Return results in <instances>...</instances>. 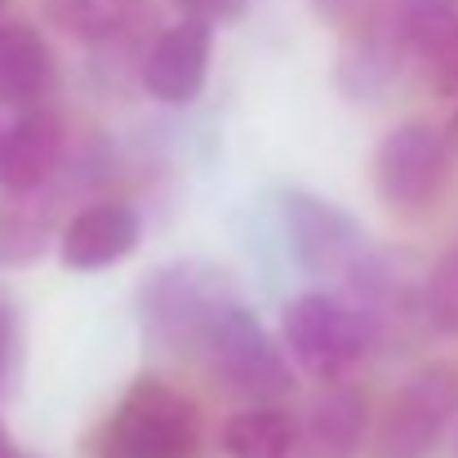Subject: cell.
Returning <instances> with one entry per match:
<instances>
[{"instance_id": "obj_21", "label": "cell", "mask_w": 458, "mask_h": 458, "mask_svg": "<svg viewBox=\"0 0 458 458\" xmlns=\"http://www.w3.org/2000/svg\"><path fill=\"white\" fill-rule=\"evenodd\" d=\"M0 139H4V125H0Z\"/></svg>"}, {"instance_id": "obj_18", "label": "cell", "mask_w": 458, "mask_h": 458, "mask_svg": "<svg viewBox=\"0 0 458 458\" xmlns=\"http://www.w3.org/2000/svg\"><path fill=\"white\" fill-rule=\"evenodd\" d=\"M13 343H18V329H13V311L0 303V383L9 374V360H13Z\"/></svg>"}, {"instance_id": "obj_7", "label": "cell", "mask_w": 458, "mask_h": 458, "mask_svg": "<svg viewBox=\"0 0 458 458\" xmlns=\"http://www.w3.org/2000/svg\"><path fill=\"white\" fill-rule=\"evenodd\" d=\"M281 214H285L290 250H294V259L303 263L311 276L347 281L360 267V259L369 254L365 227L347 209H338L334 200H320L311 191H290L281 200Z\"/></svg>"}, {"instance_id": "obj_22", "label": "cell", "mask_w": 458, "mask_h": 458, "mask_svg": "<svg viewBox=\"0 0 458 458\" xmlns=\"http://www.w3.org/2000/svg\"><path fill=\"white\" fill-rule=\"evenodd\" d=\"M13 458H27V454H13Z\"/></svg>"}, {"instance_id": "obj_14", "label": "cell", "mask_w": 458, "mask_h": 458, "mask_svg": "<svg viewBox=\"0 0 458 458\" xmlns=\"http://www.w3.org/2000/svg\"><path fill=\"white\" fill-rule=\"evenodd\" d=\"M45 13L58 31L98 45V40H112L125 27L130 0H45Z\"/></svg>"}, {"instance_id": "obj_2", "label": "cell", "mask_w": 458, "mask_h": 458, "mask_svg": "<svg viewBox=\"0 0 458 458\" xmlns=\"http://www.w3.org/2000/svg\"><path fill=\"white\" fill-rule=\"evenodd\" d=\"M205 360V369L232 392V396H245V401H276L294 387V374H290V356L272 343V334L259 325V316L241 299L223 307L209 329L200 334L196 352Z\"/></svg>"}, {"instance_id": "obj_23", "label": "cell", "mask_w": 458, "mask_h": 458, "mask_svg": "<svg viewBox=\"0 0 458 458\" xmlns=\"http://www.w3.org/2000/svg\"><path fill=\"white\" fill-rule=\"evenodd\" d=\"M0 4H4V0H0Z\"/></svg>"}, {"instance_id": "obj_1", "label": "cell", "mask_w": 458, "mask_h": 458, "mask_svg": "<svg viewBox=\"0 0 458 458\" xmlns=\"http://www.w3.org/2000/svg\"><path fill=\"white\" fill-rule=\"evenodd\" d=\"M196 450L200 414L160 378H139L94 441V458H196Z\"/></svg>"}, {"instance_id": "obj_3", "label": "cell", "mask_w": 458, "mask_h": 458, "mask_svg": "<svg viewBox=\"0 0 458 458\" xmlns=\"http://www.w3.org/2000/svg\"><path fill=\"white\" fill-rule=\"evenodd\" d=\"M281 334L294 365L320 383H343V374L374 347L365 316L329 290L299 294L281 316Z\"/></svg>"}, {"instance_id": "obj_5", "label": "cell", "mask_w": 458, "mask_h": 458, "mask_svg": "<svg viewBox=\"0 0 458 458\" xmlns=\"http://www.w3.org/2000/svg\"><path fill=\"white\" fill-rule=\"evenodd\" d=\"M458 419V365L432 360L387 401L374 428V458H428Z\"/></svg>"}, {"instance_id": "obj_10", "label": "cell", "mask_w": 458, "mask_h": 458, "mask_svg": "<svg viewBox=\"0 0 458 458\" xmlns=\"http://www.w3.org/2000/svg\"><path fill=\"white\" fill-rule=\"evenodd\" d=\"M67 152V130L54 107H27L0 139V187L9 196L45 191Z\"/></svg>"}, {"instance_id": "obj_15", "label": "cell", "mask_w": 458, "mask_h": 458, "mask_svg": "<svg viewBox=\"0 0 458 458\" xmlns=\"http://www.w3.org/2000/svg\"><path fill=\"white\" fill-rule=\"evenodd\" d=\"M54 205H31V196H13V205L0 214V263H27L49 241Z\"/></svg>"}, {"instance_id": "obj_17", "label": "cell", "mask_w": 458, "mask_h": 458, "mask_svg": "<svg viewBox=\"0 0 458 458\" xmlns=\"http://www.w3.org/2000/svg\"><path fill=\"white\" fill-rule=\"evenodd\" d=\"M182 9V18H200V22H232L245 13V0H174Z\"/></svg>"}, {"instance_id": "obj_11", "label": "cell", "mask_w": 458, "mask_h": 458, "mask_svg": "<svg viewBox=\"0 0 458 458\" xmlns=\"http://www.w3.org/2000/svg\"><path fill=\"white\" fill-rule=\"evenodd\" d=\"M365 396L347 383L320 392L299 428V445L307 458H356L365 445Z\"/></svg>"}, {"instance_id": "obj_8", "label": "cell", "mask_w": 458, "mask_h": 458, "mask_svg": "<svg viewBox=\"0 0 458 458\" xmlns=\"http://www.w3.org/2000/svg\"><path fill=\"white\" fill-rule=\"evenodd\" d=\"M209 58H214V27L200 18H182L152 40V49L139 67L143 89L156 103L187 107L200 98V89L209 81Z\"/></svg>"}, {"instance_id": "obj_16", "label": "cell", "mask_w": 458, "mask_h": 458, "mask_svg": "<svg viewBox=\"0 0 458 458\" xmlns=\"http://www.w3.org/2000/svg\"><path fill=\"white\" fill-rule=\"evenodd\" d=\"M423 316L437 334L458 338V245H450L423 276Z\"/></svg>"}, {"instance_id": "obj_4", "label": "cell", "mask_w": 458, "mask_h": 458, "mask_svg": "<svg viewBox=\"0 0 458 458\" xmlns=\"http://www.w3.org/2000/svg\"><path fill=\"white\" fill-rule=\"evenodd\" d=\"M241 299L227 272L205 263H169L143 285V325L160 347L196 352L200 334L223 307Z\"/></svg>"}, {"instance_id": "obj_9", "label": "cell", "mask_w": 458, "mask_h": 458, "mask_svg": "<svg viewBox=\"0 0 458 458\" xmlns=\"http://www.w3.org/2000/svg\"><path fill=\"white\" fill-rule=\"evenodd\" d=\"M143 241V218L125 200H94L63 223L58 259L67 272H103L125 263Z\"/></svg>"}, {"instance_id": "obj_20", "label": "cell", "mask_w": 458, "mask_h": 458, "mask_svg": "<svg viewBox=\"0 0 458 458\" xmlns=\"http://www.w3.org/2000/svg\"><path fill=\"white\" fill-rule=\"evenodd\" d=\"M18 450H13V441H9V432H4V423H0V458H13Z\"/></svg>"}, {"instance_id": "obj_12", "label": "cell", "mask_w": 458, "mask_h": 458, "mask_svg": "<svg viewBox=\"0 0 458 458\" xmlns=\"http://www.w3.org/2000/svg\"><path fill=\"white\" fill-rule=\"evenodd\" d=\"M54 54L27 22H0V107H36L49 94Z\"/></svg>"}, {"instance_id": "obj_19", "label": "cell", "mask_w": 458, "mask_h": 458, "mask_svg": "<svg viewBox=\"0 0 458 458\" xmlns=\"http://www.w3.org/2000/svg\"><path fill=\"white\" fill-rule=\"evenodd\" d=\"M311 4H316V13H325V18H343L356 0H311Z\"/></svg>"}, {"instance_id": "obj_13", "label": "cell", "mask_w": 458, "mask_h": 458, "mask_svg": "<svg viewBox=\"0 0 458 458\" xmlns=\"http://www.w3.org/2000/svg\"><path fill=\"white\" fill-rule=\"evenodd\" d=\"M223 450L227 458H290L299 450V423L285 410L259 401L223 423Z\"/></svg>"}, {"instance_id": "obj_6", "label": "cell", "mask_w": 458, "mask_h": 458, "mask_svg": "<svg viewBox=\"0 0 458 458\" xmlns=\"http://www.w3.org/2000/svg\"><path fill=\"white\" fill-rule=\"evenodd\" d=\"M450 182V139L428 121H401L374 152V191L387 209L419 214L441 200Z\"/></svg>"}]
</instances>
